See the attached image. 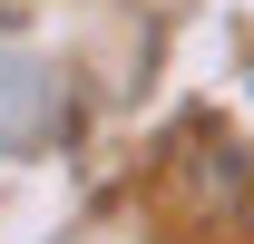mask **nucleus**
I'll list each match as a JSON object with an SVG mask.
<instances>
[]
</instances>
